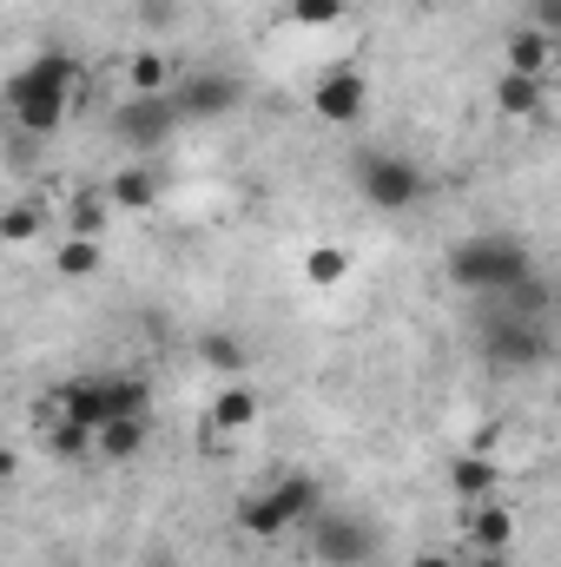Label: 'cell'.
<instances>
[{
  "label": "cell",
  "instance_id": "cell-1",
  "mask_svg": "<svg viewBox=\"0 0 561 567\" xmlns=\"http://www.w3.org/2000/svg\"><path fill=\"white\" fill-rule=\"evenodd\" d=\"M522 278H536V251L509 231H469L456 251H449V284L456 290H476V297H502Z\"/></svg>",
  "mask_w": 561,
  "mask_h": 567
},
{
  "label": "cell",
  "instance_id": "cell-2",
  "mask_svg": "<svg viewBox=\"0 0 561 567\" xmlns=\"http://www.w3.org/2000/svg\"><path fill=\"white\" fill-rule=\"evenodd\" d=\"M350 178H357L364 205H377V212H410L422 192H429L422 165H417V158H404V152H364Z\"/></svg>",
  "mask_w": 561,
  "mask_h": 567
},
{
  "label": "cell",
  "instance_id": "cell-3",
  "mask_svg": "<svg viewBox=\"0 0 561 567\" xmlns=\"http://www.w3.org/2000/svg\"><path fill=\"white\" fill-rule=\"evenodd\" d=\"M178 133V106H172V93H126L120 106H113V140L126 145V152H159V145Z\"/></svg>",
  "mask_w": 561,
  "mask_h": 567
},
{
  "label": "cell",
  "instance_id": "cell-4",
  "mask_svg": "<svg viewBox=\"0 0 561 567\" xmlns=\"http://www.w3.org/2000/svg\"><path fill=\"white\" fill-rule=\"evenodd\" d=\"M172 106H178V126H212V120H225V113L245 106V80L238 73H218V66H198V73L178 80Z\"/></svg>",
  "mask_w": 561,
  "mask_h": 567
},
{
  "label": "cell",
  "instance_id": "cell-5",
  "mask_svg": "<svg viewBox=\"0 0 561 567\" xmlns=\"http://www.w3.org/2000/svg\"><path fill=\"white\" fill-rule=\"evenodd\" d=\"M310 555L324 567H364L377 555V528L357 522V515H310Z\"/></svg>",
  "mask_w": 561,
  "mask_h": 567
},
{
  "label": "cell",
  "instance_id": "cell-6",
  "mask_svg": "<svg viewBox=\"0 0 561 567\" xmlns=\"http://www.w3.org/2000/svg\"><path fill=\"white\" fill-rule=\"evenodd\" d=\"M549 350H555V343H549V323H542V317H516V310H509V317L489 330V363H496V370H536V363H549Z\"/></svg>",
  "mask_w": 561,
  "mask_h": 567
},
{
  "label": "cell",
  "instance_id": "cell-7",
  "mask_svg": "<svg viewBox=\"0 0 561 567\" xmlns=\"http://www.w3.org/2000/svg\"><path fill=\"white\" fill-rule=\"evenodd\" d=\"M364 106H370V73H357V66H330V73L310 86V113H317L324 126H357Z\"/></svg>",
  "mask_w": 561,
  "mask_h": 567
},
{
  "label": "cell",
  "instance_id": "cell-8",
  "mask_svg": "<svg viewBox=\"0 0 561 567\" xmlns=\"http://www.w3.org/2000/svg\"><path fill=\"white\" fill-rule=\"evenodd\" d=\"M73 86H80V60L60 53V47H47V53H33V60L7 80V100H27V93H67V100H73Z\"/></svg>",
  "mask_w": 561,
  "mask_h": 567
},
{
  "label": "cell",
  "instance_id": "cell-9",
  "mask_svg": "<svg viewBox=\"0 0 561 567\" xmlns=\"http://www.w3.org/2000/svg\"><path fill=\"white\" fill-rule=\"evenodd\" d=\"M53 416H67V423H80V429H100L106 423V383L100 377H67L53 390Z\"/></svg>",
  "mask_w": 561,
  "mask_h": 567
},
{
  "label": "cell",
  "instance_id": "cell-10",
  "mask_svg": "<svg viewBox=\"0 0 561 567\" xmlns=\"http://www.w3.org/2000/svg\"><path fill=\"white\" fill-rule=\"evenodd\" d=\"M449 488H456L469 508H476V502H496V495H502V468H496L482 449H469V455L449 462Z\"/></svg>",
  "mask_w": 561,
  "mask_h": 567
},
{
  "label": "cell",
  "instance_id": "cell-11",
  "mask_svg": "<svg viewBox=\"0 0 561 567\" xmlns=\"http://www.w3.org/2000/svg\"><path fill=\"white\" fill-rule=\"evenodd\" d=\"M192 350H198V363H205V370H218L225 383L252 377V343H245V337H232V330H205Z\"/></svg>",
  "mask_w": 561,
  "mask_h": 567
},
{
  "label": "cell",
  "instance_id": "cell-12",
  "mask_svg": "<svg viewBox=\"0 0 561 567\" xmlns=\"http://www.w3.org/2000/svg\"><path fill=\"white\" fill-rule=\"evenodd\" d=\"M516 548V515L502 502H476L469 515V555H509Z\"/></svg>",
  "mask_w": 561,
  "mask_h": 567
},
{
  "label": "cell",
  "instance_id": "cell-13",
  "mask_svg": "<svg viewBox=\"0 0 561 567\" xmlns=\"http://www.w3.org/2000/svg\"><path fill=\"white\" fill-rule=\"evenodd\" d=\"M145 435H152V416H106V423L93 429V449H100L106 462H140Z\"/></svg>",
  "mask_w": 561,
  "mask_h": 567
},
{
  "label": "cell",
  "instance_id": "cell-14",
  "mask_svg": "<svg viewBox=\"0 0 561 567\" xmlns=\"http://www.w3.org/2000/svg\"><path fill=\"white\" fill-rule=\"evenodd\" d=\"M265 495L284 508V522H290V528H297V522H310V515L324 508V482H317V475H304V468H297V475H278Z\"/></svg>",
  "mask_w": 561,
  "mask_h": 567
},
{
  "label": "cell",
  "instance_id": "cell-15",
  "mask_svg": "<svg viewBox=\"0 0 561 567\" xmlns=\"http://www.w3.org/2000/svg\"><path fill=\"white\" fill-rule=\"evenodd\" d=\"M496 106H502L509 120H542L549 80H536V73H502V80H496Z\"/></svg>",
  "mask_w": 561,
  "mask_h": 567
},
{
  "label": "cell",
  "instance_id": "cell-16",
  "mask_svg": "<svg viewBox=\"0 0 561 567\" xmlns=\"http://www.w3.org/2000/svg\"><path fill=\"white\" fill-rule=\"evenodd\" d=\"M67 93H27V100H7V113H13V126H27L33 140H47V133H60L67 126Z\"/></svg>",
  "mask_w": 561,
  "mask_h": 567
},
{
  "label": "cell",
  "instance_id": "cell-17",
  "mask_svg": "<svg viewBox=\"0 0 561 567\" xmlns=\"http://www.w3.org/2000/svg\"><path fill=\"white\" fill-rule=\"evenodd\" d=\"M106 198H113L120 212H152V205H159V172L140 165V158H133V165H120V172L106 178Z\"/></svg>",
  "mask_w": 561,
  "mask_h": 567
},
{
  "label": "cell",
  "instance_id": "cell-18",
  "mask_svg": "<svg viewBox=\"0 0 561 567\" xmlns=\"http://www.w3.org/2000/svg\"><path fill=\"white\" fill-rule=\"evenodd\" d=\"M509 73H536V80H549V73H555V33L516 27V33H509Z\"/></svg>",
  "mask_w": 561,
  "mask_h": 567
},
{
  "label": "cell",
  "instance_id": "cell-19",
  "mask_svg": "<svg viewBox=\"0 0 561 567\" xmlns=\"http://www.w3.org/2000/svg\"><path fill=\"white\" fill-rule=\"evenodd\" d=\"M252 423H258V390L238 377V383L218 390V403H212V429H218V435H245Z\"/></svg>",
  "mask_w": 561,
  "mask_h": 567
},
{
  "label": "cell",
  "instance_id": "cell-20",
  "mask_svg": "<svg viewBox=\"0 0 561 567\" xmlns=\"http://www.w3.org/2000/svg\"><path fill=\"white\" fill-rule=\"evenodd\" d=\"M106 218H113V198H106V185L100 192H73V205H67V238H106Z\"/></svg>",
  "mask_w": 561,
  "mask_h": 567
},
{
  "label": "cell",
  "instance_id": "cell-21",
  "mask_svg": "<svg viewBox=\"0 0 561 567\" xmlns=\"http://www.w3.org/2000/svg\"><path fill=\"white\" fill-rule=\"evenodd\" d=\"M238 528H245L252 542H278V535H290V522H284V508L272 502V495H245V502H238Z\"/></svg>",
  "mask_w": 561,
  "mask_h": 567
},
{
  "label": "cell",
  "instance_id": "cell-22",
  "mask_svg": "<svg viewBox=\"0 0 561 567\" xmlns=\"http://www.w3.org/2000/svg\"><path fill=\"white\" fill-rule=\"evenodd\" d=\"M106 383V416H152V383L145 377H100Z\"/></svg>",
  "mask_w": 561,
  "mask_h": 567
},
{
  "label": "cell",
  "instance_id": "cell-23",
  "mask_svg": "<svg viewBox=\"0 0 561 567\" xmlns=\"http://www.w3.org/2000/svg\"><path fill=\"white\" fill-rule=\"evenodd\" d=\"M40 231H47V205L20 198V205H7V212H0V245H33Z\"/></svg>",
  "mask_w": 561,
  "mask_h": 567
},
{
  "label": "cell",
  "instance_id": "cell-24",
  "mask_svg": "<svg viewBox=\"0 0 561 567\" xmlns=\"http://www.w3.org/2000/svg\"><path fill=\"white\" fill-rule=\"evenodd\" d=\"M126 86H133V93H165V86H172V60H165V53H133V60H126Z\"/></svg>",
  "mask_w": 561,
  "mask_h": 567
},
{
  "label": "cell",
  "instance_id": "cell-25",
  "mask_svg": "<svg viewBox=\"0 0 561 567\" xmlns=\"http://www.w3.org/2000/svg\"><path fill=\"white\" fill-rule=\"evenodd\" d=\"M53 271H60V278H93V271H100V245H93V238H67V245H60V251H53Z\"/></svg>",
  "mask_w": 561,
  "mask_h": 567
},
{
  "label": "cell",
  "instance_id": "cell-26",
  "mask_svg": "<svg viewBox=\"0 0 561 567\" xmlns=\"http://www.w3.org/2000/svg\"><path fill=\"white\" fill-rule=\"evenodd\" d=\"M304 278L310 284H344L350 278V251H344V245H317V251L304 258Z\"/></svg>",
  "mask_w": 561,
  "mask_h": 567
},
{
  "label": "cell",
  "instance_id": "cell-27",
  "mask_svg": "<svg viewBox=\"0 0 561 567\" xmlns=\"http://www.w3.org/2000/svg\"><path fill=\"white\" fill-rule=\"evenodd\" d=\"M344 7H350V0H284V13H290L297 27H337Z\"/></svg>",
  "mask_w": 561,
  "mask_h": 567
},
{
  "label": "cell",
  "instance_id": "cell-28",
  "mask_svg": "<svg viewBox=\"0 0 561 567\" xmlns=\"http://www.w3.org/2000/svg\"><path fill=\"white\" fill-rule=\"evenodd\" d=\"M47 449L73 462V455H86V449H93V429H80V423H67V416H53V429H47Z\"/></svg>",
  "mask_w": 561,
  "mask_h": 567
},
{
  "label": "cell",
  "instance_id": "cell-29",
  "mask_svg": "<svg viewBox=\"0 0 561 567\" xmlns=\"http://www.w3.org/2000/svg\"><path fill=\"white\" fill-rule=\"evenodd\" d=\"M133 13H140V27H172L178 0H133Z\"/></svg>",
  "mask_w": 561,
  "mask_h": 567
},
{
  "label": "cell",
  "instance_id": "cell-30",
  "mask_svg": "<svg viewBox=\"0 0 561 567\" xmlns=\"http://www.w3.org/2000/svg\"><path fill=\"white\" fill-rule=\"evenodd\" d=\"M529 27H536V33H555L561 27V0H536V7H529Z\"/></svg>",
  "mask_w": 561,
  "mask_h": 567
},
{
  "label": "cell",
  "instance_id": "cell-31",
  "mask_svg": "<svg viewBox=\"0 0 561 567\" xmlns=\"http://www.w3.org/2000/svg\"><path fill=\"white\" fill-rule=\"evenodd\" d=\"M410 567H462V555H449V548H422Z\"/></svg>",
  "mask_w": 561,
  "mask_h": 567
},
{
  "label": "cell",
  "instance_id": "cell-32",
  "mask_svg": "<svg viewBox=\"0 0 561 567\" xmlns=\"http://www.w3.org/2000/svg\"><path fill=\"white\" fill-rule=\"evenodd\" d=\"M13 468H20V455H13V442H0V482H13Z\"/></svg>",
  "mask_w": 561,
  "mask_h": 567
},
{
  "label": "cell",
  "instance_id": "cell-33",
  "mask_svg": "<svg viewBox=\"0 0 561 567\" xmlns=\"http://www.w3.org/2000/svg\"><path fill=\"white\" fill-rule=\"evenodd\" d=\"M140 567H185V561H178V555H165V548H152V555H145Z\"/></svg>",
  "mask_w": 561,
  "mask_h": 567
},
{
  "label": "cell",
  "instance_id": "cell-34",
  "mask_svg": "<svg viewBox=\"0 0 561 567\" xmlns=\"http://www.w3.org/2000/svg\"><path fill=\"white\" fill-rule=\"evenodd\" d=\"M469 567H509V555H476Z\"/></svg>",
  "mask_w": 561,
  "mask_h": 567
},
{
  "label": "cell",
  "instance_id": "cell-35",
  "mask_svg": "<svg viewBox=\"0 0 561 567\" xmlns=\"http://www.w3.org/2000/svg\"><path fill=\"white\" fill-rule=\"evenodd\" d=\"M0 40H7V20H0Z\"/></svg>",
  "mask_w": 561,
  "mask_h": 567
}]
</instances>
